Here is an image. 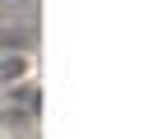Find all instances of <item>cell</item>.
<instances>
[{
    "label": "cell",
    "mask_w": 148,
    "mask_h": 139,
    "mask_svg": "<svg viewBox=\"0 0 148 139\" xmlns=\"http://www.w3.org/2000/svg\"><path fill=\"white\" fill-rule=\"evenodd\" d=\"M0 102H5V107H23V111H42L37 74H28V79H18V83H5V88H0Z\"/></svg>",
    "instance_id": "1"
},
{
    "label": "cell",
    "mask_w": 148,
    "mask_h": 139,
    "mask_svg": "<svg viewBox=\"0 0 148 139\" xmlns=\"http://www.w3.org/2000/svg\"><path fill=\"white\" fill-rule=\"evenodd\" d=\"M32 74V51H0V88Z\"/></svg>",
    "instance_id": "2"
},
{
    "label": "cell",
    "mask_w": 148,
    "mask_h": 139,
    "mask_svg": "<svg viewBox=\"0 0 148 139\" xmlns=\"http://www.w3.org/2000/svg\"><path fill=\"white\" fill-rule=\"evenodd\" d=\"M0 51H32V28H0Z\"/></svg>",
    "instance_id": "3"
},
{
    "label": "cell",
    "mask_w": 148,
    "mask_h": 139,
    "mask_svg": "<svg viewBox=\"0 0 148 139\" xmlns=\"http://www.w3.org/2000/svg\"><path fill=\"white\" fill-rule=\"evenodd\" d=\"M5 5H14V9H23V5H32V0H5Z\"/></svg>",
    "instance_id": "4"
},
{
    "label": "cell",
    "mask_w": 148,
    "mask_h": 139,
    "mask_svg": "<svg viewBox=\"0 0 148 139\" xmlns=\"http://www.w3.org/2000/svg\"><path fill=\"white\" fill-rule=\"evenodd\" d=\"M0 134H5V102H0Z\"/></svg>",
    "instance_id": "5"
}]
</instances>
